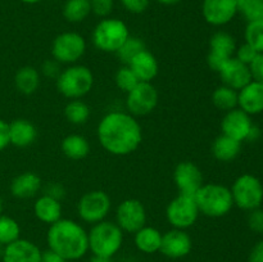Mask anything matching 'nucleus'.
Wrapping results in <instances>:
<instances>
[{
	"instance_id": "423d86ee",
	"label": "nucleus",
	"mask_w": 263,
	"mask_h": 262,
	"mask_svg": "<svg viewBox=\"0 0 263 262\" xmlns=\"http://www.w3.org/2000/svg\"><path fill=\"white\" fill-rule=\"evenodd\" d=\"M130 36L123 21L117 18H104L100 21L92 32V43L99 50L116 53Z\"/></svg>"
},
{
	"instance_id": "49530a36",
	"label": "nucleus",
	"mask_w": 263,
	"mask_h": 262,
	"mask_svg": "<svg viewBox=\"0 0 263 262\" xmlns=\"http://www.w3.org/2000/svg\"><path fill=\"white\" fill-rule=\"evenodd\" d=\"M40 262H66V259L62 258V257L59 256V254H57L55 252L48 249V251L41 253Z\"/></svg>"
},
{
	"instance_id": "6ab92c4d",
	"label": "nucleus",
	"mask_w": 263,
	"mask_h": 262,
	"mask_svg": "<svg viewBox=\"0 0 263 262\" xmlns=\"http://www.w3.org/2000/svg\"><path fill=\"white\" fill-rule=\"evenodd\" d=\"M41 253L37 246L27 239H17L5 246L3 262H40Z\"/></svg>"
},
{
	"instance_id": "7c9ffc66",
	"label": "nucleus",
	"mask_w": 263,
	"mask_h": 262,
	"mask_svg": "<svg viewBox=\"0 0 263 262\" xmlns=\"http://www.w3.org/2000/svg\"><path fill=\"white\" fill-rule=\"evenodd\" d=\"M64 116L73 125H84L90 117V108L80 99H72L64 108Z\"/></svg>"
},
{
	"instance_id": "2f4dec72",
	"label": "nucleus",
	"mask_w": 263,
	"mask_h": 262,
	"mask_svg": "<svg viewBox=\"0 0 263 262\" xmlns=\"http://www.w3.org/2000/svg\"><path fill=\"white\" fill-rule=\"evenodd\" d=\"M21 229L17 221L8 216L0 215V244L8 246L20 239Z\"/></svg>"
},
{
	"instance_id": "dca6fc26",
	"label": "nucleus",
	"mask_w": 263,
	"mask_h": 262,
	"mask_svg": "<svg viewBox=\"0 0 263 262\" xmlns=\"http://www.w3.org/2000/svg\"><path fill=\"white\" fill-rule=\"evenodd\" d=\"M202 13L210 25L223 26L238 13L236 0H203Z\"/></svg>"
},
{
	"instance_id": "9d476101",
	"label": "nucleus",
	"mask_w": 263,
	"mask_h": 262,
	"mask_svg": "<svg viewBox=\"0 0 263 262\" xmlns=\"http://www.w3.org/2000/svg\"><path fill=\"white\" fill-rule=\"evenodd\" d=\"M110 205L112 202L107 193L103 190H92L82 195L77 210L82 221L87 223H98L107 217Z\"/></svg>"
},
{
	"instance_id": "f03ea898",
	"label": "nucleus",
	"mask_w": 263,
	"mask_h": 262,
	"mask_svg": "<svg viewBox=\"0 0 263 262\" xmlns=\"http://www.w3.org/2000/svg\"><path fill=\"white\" fill-rule=\"evenodd\" d=\"M49 249L69 261L80 259L89 251L86 230L76 221L61 218L51 223L46 235Z\"/></svg>"
},
{
	"instance_id": "9b49d317",
	"label": "nucleus",
	"mask_w": 263,
	"mask_h": 262,
	"mask_svg": "<svg viewBox=\"0 0 263 262\" xmlns=\"http://www.w3.org/2000/svg\"><path fill=\"white\" fill-rule=\"evenodd\" d=\"M158 103V91L151 82L140 81L127 92L126 108L133 116H146L153 112Z\"/></svg>"
},
{
	"instance_id": "473e14b6",
	"label": "nucleus",
	"mask_w": 263,
	"mask_h": 262,
	"mask_svg": "<svg viewBox=\"0 0 263 262\" xmlns=\"http://www.w3.org/2000/svg\"><path fill=\"white\" fill-rule=\"evenodd\" d=\"M145 49V44L141 39L135 38V36H128L127 40L122 44L120 49L116 51V54L118 55L120 61L122 63H125L127 66L130 63L131 59L136 55V54L140 53L141 50Z\"/></svg>"
},
{
	"instance_id": "37998d69",
	"label": "nucleus",
	"mask_w": 263,
	"mask_h": 262,
	"mask_svg": "<svg viewBox=\"0 0 263 262\" xmlns=\"http://www.w3.org/2000/svg\"><path fill=\"white\" fill-rule=\"evenodd\" d=\"M64 188L62 186L59 182H50L45 186V190H44V194L49 195L51 198H55V199L61 200L62 198L64 197Z\"/></svg>"
},
{
	"instance_id": "79ce46f5",
	"label": "nucleus",
	"mask_w": 263,
	"mask_h": 262,
	"mask_svg": "<svg viewBox=\"0 0 263 262\" xmlns=\"http://www.w3.org/2000/svg\"><path fill=\"white\" fill-rule=\"evenodd\" d=\"M121 3L131 13H143L149 5V0H121Z\"/></svg>"
},
{
	"instance_id": "a211bd4d",
	"label": "nucleus",
	"mask_w": 263,
	"mask_h": 262,
	"mask_svg": "<svg viewBox=\"0 0 263 262\" xmlns=\"http://www.w3.org/2000/svg\"><path fill=\"white\" fill-rule=\"evenodd\" d=\"M218 73H220L223 85L234 90L243 89L246 85L252 81L249 67L234 57L221 67Z\"/></svg>"
},
{
	"instance_id": "f257e3e1",
	"label": "nucleus",
	"mask_w": 263,
	"mask_h": 262,
	"mask_svg": "<svg viewBox=\"0 0 263 262\" xmlns=\"http://www.w3.org/2000/svg\"><path fill=\"white\" fill-rule=\"evenodd\" d=\"M98 138L107 152L115 156H126L139 148L143 133L140 123L133 115L109 112L99 122Z\"/></svg>"
},
{
	"instance_id": "09e8293b",
	"label": "nucleus",
	"mask_w": 263,
	"mask_h": 262,
	"mask_svg": "<svg viewBox=\"0 0 263 262\" xmlns=\"http://www.w3.org/2000/svg\"><path fill=\"white\" fill-rule=\"evenodd\" d=\"M158 3H161V4L163 5H175L177 4V3H180L181 0H157Z\"/></svg>"
},
{
	"instance_id": "6e6552de",
	"label": "nucleus",
	"mask_w": 263,
	"mask_h": 262,
	"mask_svg": "<svg viewBox=\"0 0 263 262\" xmlns=\"http://www.w3.org/2000/svg\"><path fill=\"white\" fill-rule=\"evenodd\" d=\"M199 213L194 195L181 194V193L170 202L166 210L168 222L175 229H181V230L194 225Z\"/></svg>"
},
{
	"instance_id": "cd10ccee",
	"label": "nucleus",
	"mask_w": 263,
	"mask_h": 262,
	"mask_svg": "<svg viewBox=\"0 0 263 262\" xmlns=\"http://www.w3.org/2000/svg\"><path fill=\"white\" fill-rule=\"evenodd\" d=\"M62 151L68 158L82 159L89 154L90 144L84 136L69 135L62 141Z\"/></svg>"
},
{
	"instance_id": "c756f323",
	"label": "nucleus",
	"mask_w": 263,
	"mask_h": 262,
	"mask_svg": "<svg viewBox=\"0 0 263 262\" xmlns=\"http://www.w3.org/2000/svg\"><path fill=\"white\" fill-rule=\"evenodd\" d=\"M212 102L218 109L229 112L238 105V91L222 85L213 91Z\"/></svg>"
},
{
	"instance_id": "8fccbe9b",
	"label": "nucleus",
	"mask_w": 263,
	"mask_h": 262,
	"mask_svg": "<svg viewBox=\"0 0 263 262\" xmlns=\"http://www.w3.org/2000/svg\"><path fill=\"white\" fill-rule=\"evenodd\" d=\"M21 2L27 3V4H36V3H40L43 2V0H21Z\"/></svg>"
},
{
	"instance_id": "4468645a",
	"label": "nucleus",
	"mask_w": 263,
	"mask_h": 262,
	"mask_svg": "<svg viewBox=\"0 0 263 262\" xmlns=\"http://www.w3.org/2000/svg\"><path fill=\"white\" fill-rule=\"evenodd\" d=\"M252 127L253 125H252L251 116L241 110L240 108H234L226 112L221 122V130L223 135L235 139L240 143L248 139Z\"/></svg>"
},
{
	"instance_id": "c03bdc74",
	"label": "nucleus",
	"mask_w": 263,
	"mask_h": 262,
	"mask_svg": "<svg viewBox=\"0 0 263 262\" xmlns=\"http://www.w3.org/2000/svg\"><path fill=\"white\" fill-rule=\"evenodd\" d=\"M9 143V123L0 120V151L7 148Z\"/></svg>"
},
{
	"instance_id": "a19ab883",
	"label": "nucleus",
	"mask_w": 263,
	"mask_h": 262,
	"mask_svg": "<svg viewBox=\"0 0 263 262\" xmlns=\"http://www.w3.org/2000/svg\"><path fill=\"white\" fill-rule=\"evenodd\" d=\"M59 62H57L55 59H48L46 62H44L43 67V73L45 74L46 77H50V79H55L59 76V73L62 72L61 66H59Z\"/></svg>"
},
{
	"instance_id": "3c124183",
	"label": "nucleus",
	"mask_w": 263,
	"mask_h": 262,
	"mask_svg": "<svg viewBox=\"0 0 263 262\" xmlns=\"http://www.w3.org/2000/svg\"><path fill=\"white\" fill-rule=\"evenodd\" d=\"M2 211H3V199L2 197H0V213H2Z\"/></svg>"
},
{
	"instance_id": "f8f14e48",
	"label": "nucleus",
	"mask_w": 263,
	"mask_h": 262,
	"mask_svg": "<svg viewBox=\"0 0 263 262\" xmlns=\"http://www.w3.org/2000/svg\"><path fill=\"white\" fill-rule=\"evenodd\" d=\"M116 220L121 230L135 234L145 226L146 212L143 203L138 199H126L117 207Z\"/></svg>"
},
{
	"instance_id": "ddd939ff",
	"label": "nucleus",
	"mask_w": 263,
	"mask_h": 262,
	"mask_svg": "<svg viewBox=\"0 0 263 262\" xmlns=\"http://www.w3.org/2000/svg\"><path fill=\"white\" fill-rule=\"evenodd\" d=\"M236 51V43L230 33L225 31H218L213 33L210 40V53H208V66L211 69L218 72L221 67L230 58H233Z\"/></svg>"
},
{
	"instance_id": "1a4fd4ad",
	"label": "nucleus",
	"mask_w": 263,
	"mask_h": 262,
	"mask_svg": "<svg viewBox=\"0 0 263 262\" xmlns=\"http://www.w3.org/2000/svg\"><path fill=\"white\" fill-rule=\"evenodd\" d=\"M86 50V41L77 32H63L57 36L51 45V55L59 63L73 64Z\"/></svg>"
},
{
	"instance_id": "58836bf2",
	"label": "nucleus",
	"mask_w": 263,
	"mask_h": 262,
	"mask_svg": "<svg viewBox=\"0 0 263 262\" xmlns=\"http://www.w3.org/2000/svg\"><path fill=\"white\" fill-rule=\"evenodd\" d=\"M257 51L254 50L253 48H252L249 44H243V45L240 46V48L236 50V59H239L240 62H243L244 64H247V66H249V63H251L252 61H253L254 58H256L257 55Z\"/></svg>"
},
{
	"instance_id": "39448f33",
	"label": "nucleus",
	"mask_w": 263,
	"mask_h": 262,
	"mask_svg": "<svg viewBox=\"0 0 263 262\" xmlns=\"http://www.w3.org/2000/svg\"><path fill=\"white\" fill-rule=\"evenodd\" d=\"M92 72L82 64L67 67L57 77V89L68 99H80L85 97L92 89Z\"/></svg>"
},
{
	"instance_id": "bb28decb",
	"label": "nucleus",
	"mask_w": 263,
	"mask_h": 262,
	"mask_svg": "<svg viewBox=\"0 0 263 262\" xmlns=\"http://www.w3.org/2000/svg\"><path fill=\"white\" fill-rule=\"evenodd\" d=\"M14 82L18 91H21L22 94H33L40 85V73L37 69L31 66L22 67L15 73Z\"/></svg>"
},
{
	"instance_id": "393cba45",
	"label": "nucleus",
	"mask_w": 263,
	"mask_h": 262,
	"mask_svg": "<svg viewBox=\"0 0 263 262\" xmlns=\"http://www.w3.org/2000/svg\"><path fill=\"white\" fill-rule=\"evenodd\" d=\"M241 143L226 135H221L213 141L212 153L216 159L221 162H230L240 153Z\"/></svg>"
},
{
	"instance_id": "c85d7f7f",
	"label": "nucleus",
	"mask_w": 263,
	"mask_h": 262,
	"mask_svg": "<svg viewBox=\"0 0 263 262\" xmlns=\"http://www.w3.org/2000/svg\"><path fill=\"white\" fill-rule=\"evenodd\" d=\"M90 13V0H67L63 7V15L68 22H82Z\"/></svg>"
},
{
	"instance_id": "7ed1b4c3",
	"label": "nucleus",
	"mask_w": 263,
	"mask_h": 262,
	"mask_svg": "<svg viewBox=\"0 0 263 262\" xmlns=\"http://www.w3.org/2000/svg\"><path fill=\"white\" fill-rule=\"evenodd\" d=\"M89 236V249L94 256L112 258L121 249L123 243V231L112 221H100L94 223Z\"/></svg>"
},
{
	"instance_id": "4c0bfd02",
	"label": "nucleus",
	"mask_w": 263,
	"mask_h": 262,
	"mask_svg": "<svg viewBox=\"0 0 263 262\" xmlns=\"http://www.w3.org/2000/svg\"><path fill=\"white\" fill-rule=\"evenodd\" d=\"M249 71L253 81L263 84V53H258L256 58L249 63Z\"/></svg>"
},
{
	"instance_id": "4be33fe9",
	"label": "nucleus",
	"mask_w": 263,
	"mask_h": 262,
	"mask_svg": "<svg viewBox=\"0 0 263 262\" xmlns=\"http://www.w3.org/2000/svg\"><path fill=\"white\" fill-rule=\"evenodd\" d=\"M41 188V179L35 172H23L14 177L10 184V192L15 198L27 199L37 194Z\"/></svg>"
},
{
	"instance_id": "c9c22d12",
	"label": "nucleus",
	"mask_w": 263,
	"mask_h": 262,
	"mask_svg": "<svg viewBox=\"0 0 263 262\" xmlns=\"http://www.w3.org/2000/svg\"><path fill=\"white\" fill-rule=\"evenodd\" d=\"M139 82L140 81H139L138 77L135 76L133 69L128 66L121 67L117 71V73H116V84L125 92H128L130 90H133Z\"/></svg>"
},
{
	"instance_id": "a18cd8bd",
	"label": "nucleus",
	"mask_w": 263,
	"mask_h": 262,
	"mask_svg": "<svg viewBox=\"0 0 263 262\" xmlns=\"http://www.w3.org/2000/svg\"><path fill=\"white\" fill-rule=\"evenodd\" d=\"M249 262H263V240L258 241L249 254Z\"/></svg>"
},
{
	"instance_id": "72a5a7b5",
	"label": "nucleus",
	"mask_w": 263,
	"mask_h": 262,
	"mask_svg": "<svg viewBox=\"0 0 263 262\" xmlns=\"http://www.w3.org/2000/svg\"><path fill=\"white\" fill-rule=\"evenodd\" d=\"M236 8L248 22L263 20V0H236Z\"/></svg>"
},
{
	"instance_id": "aec40b11",
	"label": "nucleus",
	"mask_w": 263,
	"mask_h": 262,
	"mask_svg": "<svg viewBox=\"0 0 263 262\" xmlns=\"http://www.w3.org/2000/svg\"><path fill=\"white\" fill-rule=\"evenodd\" d=\"M238 105L249 116L261 113L263 110V84L252 80L239 90Z\"/></svg>"
},
{
	"instance_id": "b1692460",
	"label": "nucleus",
	"mask_w": 263,
	"mask_h": 262,
	"mask_svg": "<svg viewBox=\"0 0 263 262\" xmlns=\"http://www.w3.org/2000/svg\"><path fill=\"white\" fill-rule=\"evenodd\" d=\"M33 212L39 220L51 225L62 218L61 200L43 194L36 199L35 204H33Z\"/></svg>"
},
{
	"instance_id": "de8ad7c7",
	"label": "nucleus",
	"mask_w": 263,
	"mask_h": 262,
	"mask_svg": "<svg viewBox=\"0 0 263 262\" xmlns=\"http://www.w3.org/2000/svg\"><path fill=\"white\" fill-rule=\"evenodd\" d=\"M90 262H113L112 258H108V257H99V256H92Z\"/></svg>"
},
{
	"instance_id": "ea45409f",
	"label": "nucleus",
	"mask_w": 263,
	"mask_h": 262,
	"mask_svg": "<svg viewBox=\"0 0 263 262\" xmlns=\"http://www.w3.org/2000/svg\"><path fill=\"white\" fill-rule=\"evenodd\" d=\"M248 225L256 233H263V210L259 207L252 210L248 217Z\"/></svg>"
},
{
	"instance_id": "a878e982",
	"label": "nucleus",
	"mask_w": 263,
	"mask_h": 262,
	"mask_svg": "<svg viewBox=\"0 0 263 262\" xmlns=\"http://www.w3.org/2000/svg\"><path fill=\"white\" fill-rule=\"evenodd\" d=\"M162 243L161 231L152 226H144L135 233V246L144 253H156Z\"/></svg>"
},
{
	"instance_id": "20e7f679",
	"label": "nucleus",
	"mask_w": 263,
	"mask_h": 262,
	"mask_svg": "<svg viewBox=\"0 0 263 262\" xmlns=\"http://www.w3.org/2000/svg\"><path fill=\"white\" fill-rule=\"evenodd\" d=\"M194 198L199 212L208 217H222L234 205L231 190L220 184H203Z\"/></svg>"
},
{
	"instance_id": "412c9836",
	"label": "nucleus",
	"mask_w": 263,
	"mask_h": 262,
	"mask_svg": "<svg viewBox=\"0 0 263 262\" xmlns=\"http://www.w3.org/2000/svg\"><path fill=\"white\" fill-rule=\"evenodd\" d=\"M127 66L133 69L139 81L151 82L158 73V62L156 57L146 49L136 54Z\"/></svg>"
},
{
	"instance_id": "2eb2a0df",
	"label": "nucleus",
	"mask_w": 263,
	"mask_h": 262,
	"mask_svg": "<svg viewBox=\"0 0 263 262\" xmlns=\"http://www.w3.org/2000/svg\"><path fill=\"white\" fill-rule=\"evenodd\" d=\"M174 180L181 194L195 195L203 185V175L199 167L189 161L177 164L174 172Z\"/></svg>"
},
{
	"instance_id": "f3484780",
	"label": "nucleus",
	"mask_w": 263,
	"mask_h": 262,
	"mask_svg": "<svg viewBox=\"0 0 263 262\" xmlns=\"http://www.w3.org/2000/svg\"><path fill=\"white\" fill-rule=\"evenodd\" d=\"M192 238L181 229H172L162 235V243L159 252L170 258H181L192 251Z\"/></svg>"
},
{
	"instance_id": "f704fd0d",
	"label": "nucleus",
	"mask_w": 263,
	"mask_h": 262,
	"mask_svg": "<svg viewBox=\"0 0 263 262\" xmlns=\"http://www.w3.org/2000/svg\"><path fill=\"white\" fill-rule=\"evenodd\" d=\"M246 41L257 53H263V20L248 22L246 28Z\"/></svg>"
},
{
	"instance_id": "0eeeda50",
	"label": "nucleus",
	"mask_w": 263,
	"mask_h": 262,
	"mask_svg": "<svg viewBox=\"0 0 263 262\" xmlns=\"http://www.w3.org/2000/svg\"><path fill=\"white\" fill-rule=\"evenodd\" d=\"M234 203L241 210L252 211L261 205L263 200V186L253 175H241L231 188Z\"/></svg>"
},
{
	"instance_id": "e433bc0d",
	"label": "nucleus",
	"mask_w": 263,
	"mask_h": 262,
	"mask_svg": "<svg viewBox=\"0 0 263 262\" xmlns=\"http://www.w3.org/2000/svg\"><path fill=\"white\" fill-rule=\"evenodd\" d=\"M91 12L98 17H108L113 10V0H90Z\"/></svg>"
},
{
	"instance_id": "5701e85b",
	"label": "nucleus",
	"mask_w": 263,
	"mask_h": 262,
	"mask_svg": "<svg viewBox=\"0 0 263 262\" xmlns=\"http://www.w3.org/2000/svg\"><path fill=\"white\" fill-rule=\"evenodd\" d=\"M37 136L35 126L27 120H14L9 123V143L20 148L31 145Z\"/></svg>"
}]
</instances>
